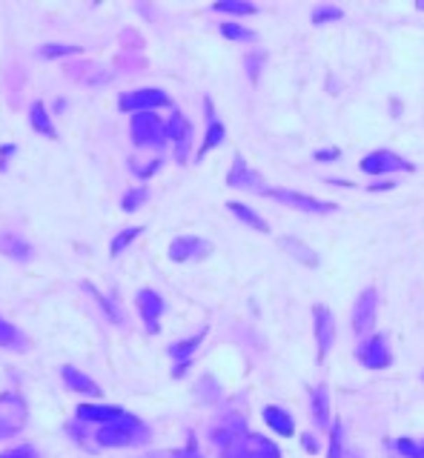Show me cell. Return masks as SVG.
<instances>
[{"label":"cell","mask_w":424,"mask_h":458,"mask_svg":"<svg viewBox=\"0 0 424 458\" xmlns=\"http://www.w3.org/2000/svg\"><path fill=\"white\" fill-rule=\"evenodd\" d=\"M221 32H224V38H229V41H244V43H253V41L258 38L253 29L241 26V23H221Z\"/></svg>","instance_id":"27"},{"label":"cell","mask_w":424,"mask_h":458,"mask_svg":"<svg viewBox=\"0 0 424 458\" xmlns=\"http://www.w3.org/2000/svg\"><path fill=\"white\" fill-rule=\"evenodd\" d=\"M129 132H132V141L135 146H153V149H161L169 135H167V124L155 115V112H138L132 115V124H129Z\"/></svg>","instance_id":"2"},{"label":"cell","mask_w":424,"mask_h":458,"mask_svg":"<svg viewBox=\"0 0 424 458\" xmlns=\"http://www.w3.org/2000/svg\"><path fill=\"white\" fill-rule=\"evenodd\" d=\"M0 458H35V450L32 447H15V450L3 452Z\"/></svg>","instance_id":"38"},{"label":"cell","mask_w":424,"mask_h":458,"mask_svg":"<svg viewBox=\"0 0 424 458\" xmlns=\"http://www.w3.org/2000/svg\"><path fill=\"white\" fill-rule=\"evenodd\" d=\"M146 458H201L198 450H175V452H158V455H146Z\"/></svg>","instance_id":"37"},{"label":"cell","mask_w":424,"mask_h":458,"mask_svg":"<svg viewBox=\"0 0 424 458\" xmlns=\"http://www.w3.org/2000/svg\"><path fill=\"white\" fill-rule=\"evenodd\" d=\"M229 206V212L232 215L244 224V227H250V229H255V232H269V227H267V221L261 218V215H255V212L247 206V203H238V201H229L227 203Z\"/></svg>","instance_id":"20"},{"label":"cell","mask_w":424,"mask_h":458,"mask_svg":"<svg viewBox=\"0 0 424 458\" xmlns=\"http://www.w3.org/2000/svg\"><path fill=\"white\" fill-rule=\"evenodd\" d=\"M143 441H146V427L129 413H124L109 424H101V430H98L101 447H135Z\"/></svg>","instance_id":"1"},{"label":"cell","mask_w":424,"mask_h":458,"mask_svg":"<svg viewBox=\"0 0 424 458\" xmlns=\"http://www.w3.org/2000/svg\"><path fill=\"white\" fill-rule=\"evenodd\" d=\"M301 444H304V450H310V452H316L318 450V444H316V438L307 433V436H301Z\"/></svg>","instance_id":"40"},{"label":"cell","mask_w":424,"mask_h":458,"mask_svg":"<svg viewBox=\"0 0 424 458\" xmlns=\"http://www.w3.org/2000/svg\"><path fill=\"white\" fill-rule=\"evenodd\" d=\"M355 358L367 366V370H384V366L393 364V352L387 347L384 335H370L367 341H361L355 350Z\"/></svg>","instance_id":"7"},{"label":"cell","mask_w":424,"mask_h":458,"mask_svg":"<svg viewBox=\"0 0 424 458\" xmlns=\"http://www.w3.org/2000/svg\"><path fill=\"white\" fill-rule=\"evenodd\" d=\"M339 155H341L339 149H318V152H316V161H318V164H327V161H336Z\"/></svg>","instance_id":"39"},{"label":"cell","mask_w":424,"mask_h":458,"mask_svg":"<svg viewBox=\"0 0 424 458\" xmlns=\"http://www.w3.org/2000/svg\"><path fill=\"white\" fill-rule=\"evenodd\" d=\"M421 458H424V444H421Z\"/></svg>","instance_id":"41"},{"label":"cell","mask_w":424,"mask_h":458,"mask_svg":"<svg viewBox=\"0 0 424 458\" xmlns=\"http://www.w3.org/2000/svg\"><path fill=\"white\" fill-rule=\"evenodd\" d=\"M227 187L244 189V192H253V195H269L267 180L255 169H250V164L241 155L232 158V166H229V175H227Z\"/></svg>","instance_id":"5"},{"label":"cell","mask_w":424,"mask_h":458,"mask_svg":"<svg viewBox=\"0 0 424 458\" xmlns=\"http://www.w3.org/2000/svg\"><path fill=\"white\" fill-rule=\"evenodd\" d=\"M0 252H6L9 258H17V261L32 258V247H29L26 241H20L17 235H12V232L0 235Z\"/></svg>","instance_id":"22"},{"label":"cell","mask_w":424,"mask_h":458,"mask_svg":"<svg viewBox=\"0 0 424 458\" xmlns=\"http://www.w3.org/2000/svg\"><path fill=\"white\" fill-rule=\"evenodd\" d=\"M167 135H169V141L175 146V161L187 164L190 161V146H192V127H190V120L181 115L178 109L172 112L169 124H167Z\"/></svg>","instance_id":"8"},{"label":"cell","mask_w":424,"mask_h":458,"mask_svg":"<svg viewBox=\"0 0 424 458\" xmlns=\"http://www.w3.org/2000/svg\"><path fill=\"white\" fill-rule=\"evenodd\" d=\"M29 124H32V129H35V132L46 135L49 141H55V138H57V132H55V127H52V120H49V115H46V106H43L41 101H35V103H32V115H29Z\"/></svg>","instance_id":"23"},{"label":"cell","mask_w":424,"mask_h":458,"mask_svg":"<svg viewBox=\"0 0 424 458\" xmlns=\"http://www.w3.org/2000/svg\"><path fill=\"white\" fill-rule=\"evenodd\" d=\"M146 198H149V189H146V187H138V189H129V192L124 195L120 206H124L127 212H135V209H138V206H141Z\"/></svg>","instance_id":"33"},{"label":"cell","mask_w":424,"mask_h":458,"mask_svg":"<svg viewBox=\"0 0 424 458\" xmlns=\"http://www.w3.org/2000/svg\"><path fill=\"white\" fill-rule=\"evenodd\" d=\"M330 458H344V424L336 421L332 424V433H330Z\"/></svg>","instance_id":"28"},{"label":"cell","mask_w":424,"mask_h":458,"mask_svg":"<svg viewBox=\"0 0 424 458\" xmlns=\"http://www.w3.org/2000/svg\"><path fill=\"white\" fill-rule=\"evenodd\" d=\"M376 324V289L367 287L355 298V307H353V332L355 335H367Z\"/></svg>","instance_id":"12"},{"label":"cell","mask_w":424,"mask_h":458,"mask_svg":"<svg viewBox=\"0 0 424 458\" xmlns=\"http://www.w3.org/2000/svg\"><path fill=\"white\" fill-rule=\"evenodd\" d=\"M80 46H69V43H46L41 46V57H64V55H78Z\"/></svg>","instance_id":"32"},{"label":"cell","mask_w":424,"mask_h":458,"mask_svg":"<svg viewBox=\"0 0 424 458\" xmlns=\"http://www.w3.org/2000/svg\"><path fill=\"white\" fill-rule=\"evenodd\" d=\"M310 407H313V418L318 427H330V399H327V387L318 384L310 389Z\"/></svg>","instance_id":"18"},{"label":"cell","mask_w":424,"mask_h":458,"mask_svg":"<svg viewBox=\"0 0 424 458\" xmlns=\"http://www.w3.org/2000/svg\"><path fill=\"white\" fill-rule=\"evenodd\" d=\"M241 427H244V421H238V418L218 421V427H212V444L224 450L235 436H241Z\"/></svg>","instance_id":"21"},{"label":"cell","mask_w":424,"mask_h":458,"mask_svg":"<svg viewBox=\"0 0 424 458\" xmlns=\"http://www.w3.org/2000/svg\"><path fill=\"white\" fill-rule=\"evenodd\" d=\"M278 247H281L290 258H295L298 264H304V266H318V255H316V250L307 247L304 241H298V238H278Z\"/></svg>","instance_id":"15"},{"label":"cell","mask_w":424,"mask_h":458,"mask_svg":"<svg viewBox=\"0 0 424 458\" xmlns=\"http://www.w3.org/2000/svg\"><path fill=\"white\" fill-rule=\"evenodd\" d=\"M201 341H204V329H201L198 335H192V338H184V341L172 344V347H169V355H172L175 361L184 364V361H190V355L198 350V344H201Z\"/></svg>","instance_id":"24"},{"label":"cell","mask_w":424,"mask_h":458,"mask_svg":"<svg viewBox=\"0 0 424 458\" xmlns=\"http://www.w3.org/2000/svg\"><path fill=\"white\" fill-rule=\"evenodd\" d=\"M316 318V341H318V355L324 358L332 347V338H336V324H332V313L327 307H316L313 310Z\"/></svg>","instance_id":"14"},{"label":"cell","mask_w":424,"mask_h":458,"mask_svg":"<svg viewBox=\"0 0 424 458\" xmlns=\"http://www.w3.org/2000/svg\"><path fill=\"white\" fill-rule=\"evenodd\" d=\"M221 143H224V127L212 120V124H209V132H206V141H204V146H201V152H198V158H204L209 149H215V146H221Z\"/></svg>","instance_id":"30"},{"label":"cell","mask_w":424,"mask_h":458,"mask_svg":"<svg viewBox=\"0 0 424 458\" xmlns=\"http://www.w3.org/2000/svg\"><path fill=\"white\" fill-rule=\"evenodd\" d=\"M396 450H399L404 458H421V444L413 441V438H399V441H396Z\"/></svg>","instance_id":"36"},{"label":"cell","mask_w":424,"mask_h":458,"mask_svg":"<svg viewBox=\"0 0 424 458\" xmlns=\"http://www.w3.org/2000/svg\"><path fill=\"white\" fill-rule=\"evenodd\" d=\"M344 17V12L339 9V6H332V3H324V6H318L316 12H313V23L316 26H324V23H330V20H341Z\"/></svg>","instance_id":"31"},{"label":"cell","mask_w":424,"mask_h":458,"mask_svg":"<svg viewBox=\"0 0 424 458\" xmlns=\"http://www.w3.org/2000/svg\"><path fill=\"white\" fill-rule=\"evenodd\" d=\"M124 415V410L118 407H92V404H80L78 407V418L80 421H92V424H109L115 418Z\"/></svg>","instance_id":"19"},{"label":"cell","mask_w":424,"mask_h":458,"mask_svg":"<svg viewBox=\"0 0 424 458\" xmlns=\"http://www.w3.org/2000/svg\"><path fill=\"white\" fill-rule=\"evenodd\" d=\"M399 169H413L410 161H404L402 155H396V152L390 149H379V152H370V155H365V161H361V172L367 175H390V172H399Z\"/></svg>","instance_id":"10"},{"label":"cell","mask_w":424,"mask_h":458,"mask_svg":"<svg viewBox=\"0 0 424 458\" xmlns=\"http://www.w3.org/2000/svg\"><path fill=\"white\" fill-rule=\"evenodd\" d=\"M26 424V401L17 392L0 395V438H9L23 430Z\"/></svg>","instance_id":"4"},{"label":"cell","mask_w":424,"mask_h":458,"mask_svg":"<svg viewBox=\"0 0 424 458\" xmlns=\"http://www.w3.org/2000/svg\"><path fill=\"white\" fill-rule=\"evenodd\" d=\"M212 12H227V15H255L258 9L247 0H218L212 3Z\"/></svg>","instance_id":"26"},{"label":"cell","mask_w":424,"mask_h":458,"mask_svg":"<svg viewBox=\"0 0 424 458\" xmlns=\"http://www.w3.org/2000/svg\"><path fill=\"white\" fill-rule=\"evenodd\" d=\"M86 289H89V292H92V298L98 301V307L104 310V315H106V318H109L112 324H120V321H124V315H120V310H118V303H115V301H112L109 295H104V292H98V289H95L92 284H86Z\"/></svg>","instance_id":"25"},{"label":"cell","mask_w":424,"mask_h":458,"mask_svg":"<svg viewBox=\"0 0 424 458\" xmlns=\"http://www.w3.org/2000/svg\"><path fill=\"white\" fill-rule=\"evenodd\" d=\"M138 310H141V318L146 321V329L149 332H158V318L164 315V298L155 292V289H141L138 298Z\"/></svg>","instance_id":"13"},{"label":"cell","mask_w":424,"mask_h":458,"mask_svg":"<svg viewBox=\"0 0 424 458\" xmlns=\"http://www.w3.org/2000/svg\"><path fill=\"white\" fill-rule=\"evenodd\" d=\"M209 252H212V243L204 241V238H192V235L175 238V241L169 243V258L178 261V264L204 261V258H209Z\"/></svg>","instance_id":"9"},{"label":"cell","mask_w":424,"mask_h":458,"mask_svg":"<svg viewBox=\"0 0 424 458\" xmlns=\"http://www.w3.org/2000/svg\"><path fill=\"white\" fill-rule=\"evenodd\" d=\"M138 235H141V227H129V229H124L120 235H115V241H112V252H109V255H112V258H118V255L124 252V250L129 247V243H132Z\"/></svg>","instance_id":"29"},{"label":"cell","mask_w":424,"mask_h":458,"mask_svg":"<svg viewBox=\"0 0 424 458\" xmlns=\"http://www.w3.org/2000/svg\"><path fill=\"white\" fill-rule=\"evenodd\" d=\"M269 195L292 206V209H301V212H313V215H330L336 212V203L330 201H318V198H310V195H301V192H292V189H269Z\"/></svg>","instance_id":"11"},{"label":"cell","mask_w":424,"mask_h":458,"mask_svg":"<svg viewBox=\"0 0 424 458\" xmlns=\"http://www.w3.org/2000/svg\"><path fill=\"white\" fill-rule=\"evenodd\" d=\"M60 375H64V384L69 387V389H75V392H86V395H101V387L89 378V375H83L80 370H75V366H64L60 370Z\"/></svg>","instance_id":"17"},{"label":"cell","mask_w":424,"mask_h":458,"mask_svg":"<svg viewBox=\"0 0 424 458\" xmlns=\"http://www.w3.org/2000/svg\"><path fill=\"white\" fill-rule=\"evenodd\" d=\"M264 52H253V55H247V60H244V66H247V75H250V80L253 83H258V75H261V66H264Z\"/></svg>","instance_id":"34"},{"label":"cell","mask_w":424,"mask_h":458,"mask_svg":"<svg viewBox=\"0 0 424 458\" xmlns=\"http://www.w3.org/2000/svg\"><path fill=\"white\" fill-rule=\"evenodd\" d=\"M264 421H267L269 430H276L278 436H287V438L295 436V421H292V415H290L287 410L276 407V404L264 407Z\"/></svg>","instance_id":"16"},{"label":"cell","mask_w":424,"mask_h":458,"mask_svg":"<svg viewBox=\"0 0 424 458\" xmlns=\"http://www.w3.org/2000/svg\"><path fill=\"white\" fill-rule=\"evenodd\" d=\"M17 341H20L17 329H15L9 321L0 318V347H12V344H17Z\"/></svg>","instance_id":"35"},{"label":"cell","mask_w":424,"mask_h":458,"mask_svg":"<svg viewBox=\"0 0 424 458\" xmlns=\"http://www.w3.org/2000/svg\"><path fill=\"white\" fill-rule=\"evenodd\" d=\"M221 452H224V458H281L276 444L264 436H255V433L235 436Z\"/></svg>","instance_id":"3"},{"label":"cell","mask_w":424,"mask_h":458,"mask_svg":"<svg viewBox=\"0 0 424 458\" xmlns=\"http://www.w3.org/2000/svg\"><path fill=\"white\" fill-rule=\"evenodd\" d=\"M421 378H424V375H421Z\"/></svg>","instance_id":"42"},{"label":"cell","mask_w":424,"mask_h":458,"mask_svg":"<svg viewBox=\"0 0 424 458\" xmlns=\"http://www.w3.org/2000/svg\"><path fill=\"white\" fill-rule=\"evenodd\" d=\"M158 106H169V95L161 89H135V92H124L118 98V109L120 112H155Z\"/></svg>","instance_id":"6"}]
</instances>
